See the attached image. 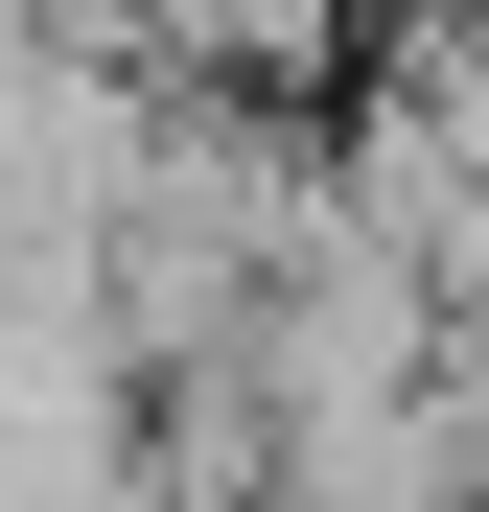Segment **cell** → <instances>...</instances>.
I'll use <instances>...</instances> for the list:
<instances>
[{"mask_svg": "<svg viewBox=\"0 0 489 512\" xmlns=\"http://www.w3.org/2000/svg\"><path fill=\"white\" fill-rule=\"evenodd\" d=\"M70 24H117L163 94H280V117L350 94V0H70Z\"/></svg>", "mask_w": 489, "mask_h": 512, "instance_id": "obj_2", "label": "cell"}, {"mask_svg": "<svg viewBox=\"0 0 489 512\" xmlns=\"http://www.w3.org/2000/svg\"><path fill=\"white\" fill-rule=\"evenodd\" d=\"M140 140H163V70L117 24H70V0H0V303L24 280H94Z\"/></svg>", "mask_w": 489, "mask_h": 512, "instance_id": "obj_1", "label": "cell"}]
</instances>
